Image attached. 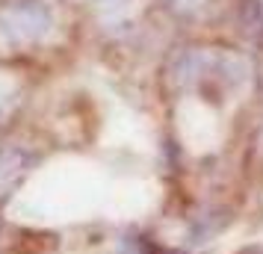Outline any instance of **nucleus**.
<instances>
[{
	"instance_id": "1",
	"label": "nucleus",
	"mask_w": 263,
	"mask_h": 254,
	"mask_svg": "<svg viewBox=\"0 0 263 254\" xmlns=\"http://www.w3.org/2000/svg\"><path fill=\"white\" fill-rule=\"evenodd\" d=\"M50 12L39 0H12L0 6V45L9 50H27L45 42L50 33Z\"/></svg>"
},
{
	"instance_id": "2",
	"label": "nucleus",
	"mask_w": 263,
	"mask_h": 254,
	"mask_svg": "<svg viewBox=\"0 0 263 254\" xmlns=\"http://www.w3.org/2000/svg\"><path fill=\"white\" fill-rule=\"evenodd\" d=\"M33 166V157L21 148H0V198L9 195L24 181V174Z\"/></svg>"
},
{
	"instance_id": "3",
	"label": "nucleus",
	"mask_w": 263,
	"mask_h": 254,
	"mask_svg": "<svg viewBox=\"0 0 263 254\" xmlns=\"http://www.w3.org/2000/svg\"><path fill=\"white\" fill-rule=\"evenodd\" d=\"M239 27L254 45H263V0H242L239 3Z\"/></svg>"
},
{
	"instance_id": "4",
	"label": "nucleus",
	"mask_w": 263,
	"mask_h": 254,
	"mask_svg": "<svg viewBox=\"0 0 263 254\" xmlns=\"http://www.w3.org/2000/svg\"><path fill=\"white\" fill-rule=\"evenodd\" d=\"M207 0H172V6H178L183 12H195V9H201Z\"/></svg>"
}]
</instances>
